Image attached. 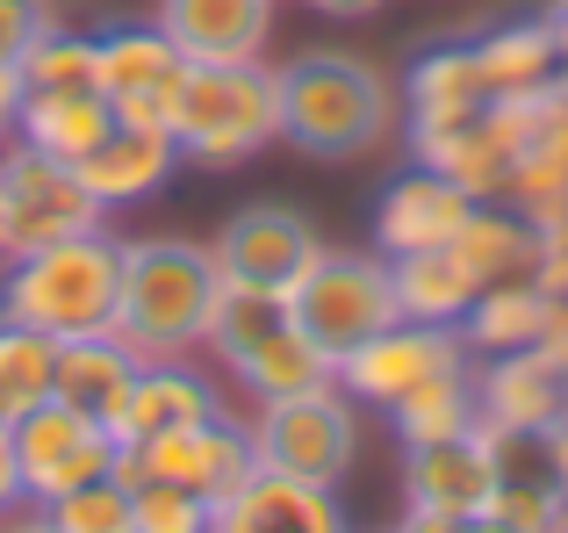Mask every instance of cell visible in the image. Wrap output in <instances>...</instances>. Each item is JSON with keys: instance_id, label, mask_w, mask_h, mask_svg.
Returning a JSON list of instances; mask_svg holds the SVG:
<instances>
[{"instance_id": "cell-41", "label": "cell", "mask_w": 568, "mask_h": 533, "mask_svg": "<svg viewBox=\"0 0 568 533\" xmlns=\"http://www.w3.org/2000/svg\"><path fill=\"white\" fill-rule=\"evenodd\" d=\"M454 533H511V526L489 520V512H475V520H454Z\"/></svg>"}, {"instance_id": "cell-5", "label": "cell", "mask_w": 568, "mask_h": 533, "mask_svg": "<svg viewBox=\"0 0 568 533\" xmlns=\"http://www.w3.org/2000/svg\"><path fill=\"white\" fill-rule=\"evenodd\" d=\"M288 318L303 324L310 346L332 353V368H338L353 346H367L382 324H396V281H388V260L324 245V253L303 266V281L288 289Z\"/></svg>"}, {"instance_id": "cell-3", "label": "cell", "mask_w": 568, "mask_h": 533, "mask_svg": "<svg viewBox=\"0 0 568 533\" xmlns=\"http://www.w3.org/2000/svg\"><path fill=\"white\" fill-rule=\"evenodd\" d=\"M216 260L202 239H123V289H115V339L138 361L209 346V310H216Z\"/></svg>"}, {"instance_id": "cell-31", "label": "cell", "mask_w": 568, "mask_h": 533, "mask_svg": "<svg viewBox=\"0 0 568 533\" xmlns=\"http://www.w3.org/2000/svg\"><path fill=\"white\" fill-rule=\"evenodd\" d=\"M14 72H22V94H37V87H101L94 80V37H87V29H65V22L43 29Z\"/></svg>"}, {"instance_id": "cell-37", "label": "cell", "mask_w": 568, "mask_h": 533, "mask_svg": "<svg viewBox=\"0 0 568 533\" xmlns=\"http://www.w3.org/2000/svg\"><path fill=\"white\" fill-rule=\"evenodd\" d=\"M0 533H58V526L43 505H14V512H0Z\"/></svg>"}, {"instance_id": "cell-13", "label": "cell", "mask_w": 568, "mask_h": 533, "mask_svg": "<svg viewBox=\"0 0 568 533\" xmlns=\"http://www.w3.org/2000/svg\"><path fill=\"white\" fill-rule=\"evenodd\" d=\"M317 253H324V231L310 224L303 210H288V202H245V210L209 239V260H216L223 281H237V289H274V295H288Z\"/></svg>"}, {"instance_id": "cell-39", "label": "cell", "mask_w": 568, "mask_h": 533, "mask_svg": "<svg viewBox=\"0 0 568 533\" xmlns=\"http://www.w3.org/2000/svg\"><path fill=\"white\" fill-rule=\"evenodd\" d=\"M303 8H317V14H338V22H361V14H375L382 0H303Z\"/></svg>"}, {"instance_id": "cell-42", "label": "cell", "mask_w": 568, "mask_h": 533, "mask_svg": "<svg viewBox=\"0 0 568 533\" xmlns=\"http://www.w3.org/2000/svg\"><path fill=\"white\" fill-rule=\"evenodd\" d=\"M561 533H568V512H561Z\"/></svg>"}, {"instance_id": "cell-43", "label": "cell", "mask_w": 568, "mask_h": 533, "mask_svg": "<svg viewBox=\"0 0 568 533\" xmlns=\"http://www.w3.org/2000/svg\"><path fill=\"white\" fill-rule=\"evenodd\" d=\"M51 8H58V0H51Z\"/></svg>"}, {"instance_id": "cell-4", "label": "cell", "mask_w": 568, "mask_h": 533, "mask_svg": "<svg viewBox=\"0 0 568 533\" xmlns=\"http://www.w3.org/2000/svg\"><path fill=\"white\" fill-rule=\"evenodd\" d=\"M281 138V72L266 58L187 66L173 101V144L187 167H245Z\"/></svg>"}, {"instance_id": "cell-29", "label": "cell", "mask_w": 568, "mask_h": 533, "mask_svg": "<svg viewBox=\"0 0 568 533\" xmlns=\"http://www.w3.org/2000/svg\"><path fill=\"white\" fill-rule=\"evenodd\" d=\"M388 425H396L403 447H439V440L475 433V425H483V411H475V382L468 375L425 382V390H410L403 404H388Z\"/></svg>"}, {"instance_id": "cell-6", "label": "cell", "mask_w": 568, "mask_h": 533, "mask_svg": "<svg viewBox=\"0 0 568 533\" xmlns=\"http://www.w3.org/2000/svg\"><path fill=\"white\" fill-rule=\"evenodd\" d=\"M245 425H252V454H260V469L324 483V491H338V476H346L353 454H361V404L338 390V375L317 382V390L274 396V404H260Z\"/></svg>"}, {"instance_id": "cell-15", "label": "cell", "mask_w": 568, "mask_h": 533, "mask_svg": "<svg viewBox=\"0 0 568 533\" xmlns=\"http://www.w3.org/2000/svg\"><path fill=\"white\" fill-rule=\"evenodd\" d=\"M152 22L187 66H237V58H266L274 0H152Z\"/></svg>"}, {"instance_id": "cell-28", "label": "cell", "mask_w": 568, "mask_h": 533, "mask_svg": "<svg viewBox=\"0 0 568 533\" xmlns=\"http://www.w3.org/2000/svg\"><path fill=\"white\" fill-rule=\"evenodd\" d=\"M388 281H396V318H417V324H460L475 303V281L460 274V260L446 245L388 260Z\"/></svg>"}, {"instance_id": "cell-17", "label": "cell", "mask_w": 568, "mask_h": 533, "mask_svg": "<svg viewBox=\"0 0 568 533\" xmlns=\"http://www.w3.org/2000/svg\"><path fill=\"white\" fill-rule=\"evenodd\" d=\"M209 411H223L216 382L202 375V361L194 353H173V361H138V375H130V396L123 411H115V447H138V440H159V433H181V425L209 419Z\"/></svg>"}, {"instance_id": "cell-33", "label": "cell", "mask_w": 568, "mask_h": 533, "mask_svg": "<svg viewBox=\"0 0 568 533\" xmlns=\"http://www.w3.org/2000/svg\"><path fill=\"white\" fill-rule=\"evenodd\" d=\"M130 526L138 533H209V497L144 476V483H130Z\"/></svg>"}, {"instance_id": "cell-40", "label": "cell", "mask_w": 568, "mask_h": 533, "mask_svg": "<svg viewBox=\"0 0 568 533\" xmlns=\"http://www.w3.org/2000/svg\"><path fill=\"white\" fill-rule=\"evenodd\" d=\"M547 29H555V51H561V66H568V0L547 8Z\"/></svg>"}, {"instance_id": "cell-26", "label": "cell", "mask_w": 568, "mask_h": 533, "mask_svg": "<svg viewBox=\"0 0 568 533\" xmlns=\"http://www.w3.org/2000/svg\"><path fill=\"white\" fill-rule=\"evenodd\" d=\"M231 375L245 382L252 404H274V396H295V390L332 382L338 368H332V353H317V346H310V332L288 318V324H274L266 339H252V346L231 361Z\"/></svg>"}, {"instance_id": "cell-16", "label": "cell", "mask_w": 568, "mask_h": 533, "mask_svg": "<svg viewBox=\"0 0 568 533\" xmlns=\"http://www.w3.org/2000/svg\"><path fill=\"white\" fill-rule=\"evenodd\" d=\"M209 533H346V512L324 483L252 469L223 505H209Z\"/></svg>"}, {"instance_id": "cell-24", "label": "cell", "mask_w": 568, "mask_h": 533, "mask_svg": "<svg viewBox=\"0 0 568 533\" xmlns=\"http://www.w3.org/2000/svg\"><path fill=\"white\" fill-rule=\"evenodd\" d=\"M109 123L115 115H109V101H101V87H37V94H22L14 138L51 152V159H65V167H80Z\"/></svg>"}, {"instance_id": "cell-9", "label": "cell", "mask_w": 568, "mask_h": 533, "mask_svg": "<svg viewBox=\"0 0 568 533\" xmlns=\"http://www.w3.org/2000/svg\"><path fill=\"white\" fill-rule=\"evenodd\" d=\"M252 469H260V454H252V425L231 419V411H209V419L181 425V433L115 447V476H123V483L159 476V483H181V491L209 497V505H223Z\"/></svg>"}, {"instance_id": "cell-30", "label": "cell", "mask_w": 568, "mask_h": 533, "mask_svg": "<svg viewBox=\"0 0 568 533\" xmlns=\"http://www.w3.org/2000/svg\"><path fill=\"white\" fill-rule=\"evenodd\" d=\"M51 368H58V339L29 332V324L0 318V419H22L51 396Z\"/></svg>"}, {"instance_id": "cell-38", "label": "cell", "mask_w": 568, "mask_h": 533, "mask_svg": "<svg viewBox=\"0 0 568 533\" xmlns=\"http://www.w3.org/2000/svg\"><path fill=\"white\" fill-rule=\"evenodd\" d=\"M388 533H454V520H446V512H425V505H403V520Z\"/></svg>"}, {"instance_id": "cell-7", "label": "cell", "mask_w": 568, "mask_h": 533, "mask_svg": "<svg viewBox=\"0 0 568 533\" xmlns=\"http://www.w3.org/2000/svg\"><path fill=\"white\" fill-rule=\"evenodd\" d=\"M101 202L87 195L80 167L37 152V144H0V260L8 253H37L51 239H72V231L101 224Z\"/></svg>"}, {"instance_id": "cell-32", "label": "cell", "mask_w": 568, "mask_h": 533, "mask_svg": "<svg viewBox=\"0 0 568 533\" xmlns=\"http://www.w3.org/2000/svg\"><path fill=\"white\" fill-rule=\"evenodd\" d=\"M43 512H51L58 533H138L130 526V483L123 476H101V483H87V491H65Z\"/></svg>"}, {"instance_id": "cell-25", "label": "cell", "mask_w": 568, "mask_h": 533, "mask_svg": "<svg viewBox=\"0 0 568 533\" xmlns=\"http://www.w3.org/2000/svg\"><path fill=\"white\" fill-rule=\"evenodd\" d=\"M547 318H555L547 281H497V289H483L468 303L460 339H468V353H526L547 339Z\"/></svg>"}, {"instance_id": "cell-18", "label": "cell", "mask_w": 568, "mask_h": 533, "mask_svg": "<svg viewBox=\"0 0 568 533\" xmlns=\"http://www.w3.org/2000/svg\"><path fill=\"white\" fill-rule=\"evenodd\" d=\"M497 497V462H489L483 425L439 447H403V505L446 512V520H475Z\"/></svg>"}, {"instance_id": "cell-2", "label": "cell", "mask_w": 568, "mask_h": 533, "mask_svg": "<svg viewBox=\"0 0 568 533\" xmlns=\"http://www.w3.org/2000/svg\"><path fill=\"white\" fill-rule=\"evenodd\" d=\"M115 289H123V239L101 224L0 260V318L43 339L115 332Z\"/></svg>"}, {"instance_id": "cell-34", "label": "cell", "mask_w": 568, "mask_h": 533, "mask_svg": "<svg viewBox=\"0 0 568 533\" xmlns=\"http://www.w3.org/2000/svg\"><path fill=\"white\" fill-rule=\"evenodd\" d=\"M58 22L51 0H0V66H22V51Z\"/></svg>"}, {"instance_id": "cell-12", "label": "cell", "mask_w": 568, "mask_h": 533, "mask_svg": "<svg viewBox=\"0 0 568 533\" xmlns=\"http://www.w3.org/2000/svg\"><path fill=\"white\" fill-rule=\"evenodd\" d=\"M94 80L115 123H144L173 138V101H181L187 58L166 43L159 22H109L94 37Z\"/></svg>"}, {"instance_id": "cell-8", "label": "cell", "mask_w": 568, "mask_h": 533, "mask_svg": "<svg viewBox=\"0 0 568 533\" xmlns=\"http://www.w3.org/2000/svg\"><path fill=\"white\" fill-rule=\"evenodd\" d=\"M532 109H540V94H504V101H483L475 115H460V123L403 130V144H410L417 167L446 173V181L468 188L475 202H504L511 159H518V144H526V130H532Z\"/></svg>"}, {"instance_id": "cell-21", "label": "cell", "mask_w": 568, "mask_h": 533, "mask_svg": "<svg viewBox=\"0 0 568 533\" xmlns=\"http://www.w3.org/2000/svg\"><path fill=\"white\" fill-rule=\"evenodd\" d=\"M446 253L460 260V274L475 281V295L497 289V281H540V224H532L526 210H511V202H475L468 224L446 239Z\"/></svg>"}, {"instance_id": "cell-22", "label": "cell", "mask_w": 568, "mask_h": 533, "mask_svg": "<svg viewBox=\"0 0 568 533\" xmlns=\"http://www.w3.org/2000/svg\"><path fill=\"white\" fill-rule=\"evenodd\" d=\"M403 101V130H432V123H460L489 101L483 87V66H475V43H432V51L410 58L396 87Z\"/></svg>"}, {"instance_id": "cell-19", "label": "cell", "mask_w": 568, "mask_h": 533, "mask_svg": "<svg viewBox=\"0 0 568 533\" xmlns=\"http://www.w3.org/2000/svg\"><path fill=\"white\" fill-rule=\"evenodd\" d=\"M173 167H181V144H173L166 130L109 123L101 144L80 159V181H87V195H94L101 210H130V202L159 195V188L173 181Z\"/></svg>"}, {"instance_id": "cell-20", "label": "cell", "mask_w": 568, "mask_h": 533, "mask_svg": "<svg viewBox=\"0 0 568 533\" xmlns=\"http://www.w3.org/2000/svg\"><path fill=\"white\" fill-rule=\"evenodd\" d=\"M468 382H475V411H483V425H555L568 411V375L547 361L540 346L483 353V361L468 368Z\"/></svg>"}, {"instance_id": "cell-27", "label": "cell", "mask_w": 568, "mask_h": 533, "mask_svg": "<svg viewBox=\"0 0 568 533\" xmlns=\"http://www.w3.org/2000/svg\"><path fill=\"white\" fill-rule=\"evenodd\" d=\"M475 66H483L489 101H504V94H540V87L561 72V51H555V29H547V14H532V22H504V29H483V37H475Z\"/></svg>"}, {"instance_id": "cell-35", "label": "cell", "mask_w": 568, "mask_h": 533, "mask_svg": "<svg viewBox=\"0 0 568 533\" xmlns=\"http://www.w3.org/2000/svg\"><path fill=\"white\" fill-rule=\"evenodd\" d=\"M14 505H29V497H22V469H14V425L0 419V512Z\"/></svg>"}, {"instance_id": "cell-1", "label": "cell", "mask_w": 568, "mask_h": 533, "mask_svg": "<svg viewBox=\"0 0 568 533\" xmlns=\"http://www.w3.org/2000/svg\"><path fill=\"white\" fill-rule=\"evenodd\" d=\"M281 72V144H295L303 159H361L388 138V123H403V101L388 87L382 66H367L361 51H303Z\"/></svg>"}, {"instance_id": "cell-11", "label": "cell", "mask_w": 568, "mask_h": 533, "mask_svg": "<svg viewBox=\"0 0 568 533\" xmlns=\"http://www.w3.org/2000/svg\"><path fill=\"white\" fill-rule=\"evenodd\" d=\"M14 469H22L29 505H58L65 491H87V483L115 476V433L80 419L58 396H43L37 411L14 419Z\"/></svg>"}, {"instance_id": "cell-14", "label": "cell", "mask_w": 568, "mask_h": 533, "mask_svg": "<svg viewBox=\"0 0 568 533\" xmlns=\"http://www.w3.org/2000/svg\"><path fill=\"white\" fill-rule=\"evenodd\" d=\"M468 210H475L468 188H454L446 173H432V167H417V159H410V167L382 188V202H375V245H382V260L439 253V245L468 224Z\"/></svg>"}, {"instance_id": "cell-23", "label": "cell", "mask_w": 568, "mask_h": 533, "mask_svg": "<svg viewBox=\"0 0 568 533\" xmlns=\"http://www.w3.org/2000/svg\"><path fill=\"white\" fill-rule=\"evenodd\" d=\"M130 375H138V353L115 332H87V339H58V368H51V396L72 404L80 419L115 425L130 396Z\"/></svg>"}, {"instance_id": "cell-10", "label": "cell", "mask_w": 568, "mask_h": 533, "mask_svg": "<svg viewBox=\"0 0 568 533\" xmlns=\"http://www.w3.org/2000/svg\"><path fill=\"white\" fill-rule=\"evenodd\" d=\"M468 368H475V353H468V339H460V324L396 318V324H382L367 346H353L346 361H338V390L367 411H388L410 390H425V382H439V375H468Z\"/></svg>"}, {"instance_id": "cell-36", "label": "cell", "mask_w": 568, "mask_h": 533, "mask_svg": "<svg viewBox=\"0 0 568 533\" xmlns=\"http://www.w3.org/2000/svg\"><path fill=\"white\" fill-rule=\"evenodd\" d=\"M14 115H22V72L0 66V144H14Z\"/></svg>"}]
</instances>
